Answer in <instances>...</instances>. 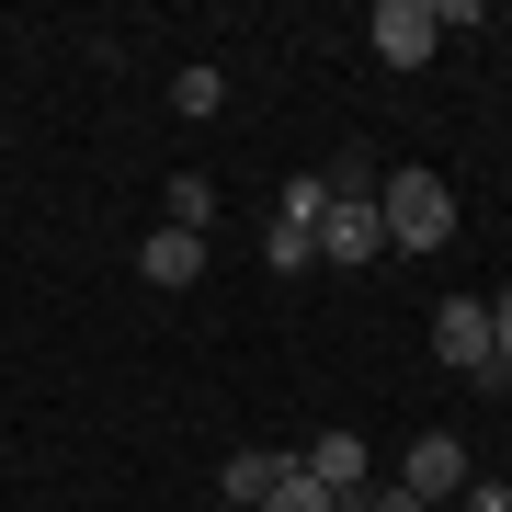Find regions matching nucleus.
<instances>
[{"label": "nucleus", "instance_id": "14", "mask_svg": "<svg viewBox=\"0 0 512 512\" xmlns=\"http://www.w3.org/2000/svg\"><path fill=\"white\" fill-rule=\"evenodd\" d=\"M342 512H433V501H410V490H399V478H365V490H353Z\"/></svg>", "mask_w": 512, "mask_h": 512}, {"label": "nucleus", "instance_id": "4", "mask_svg": "<svg viewBox=\"0 0 512 512\" xmlns=\"http://www.w3.org/2000/svg\"><path fill=\"white\" fill-rule=\"evenodd\" d=\"M399 490L433 501V512H456V490H467V444H456V433H421L410 456H399Z\"/></svg>", "mask_w": 512, "mask_h": 512}, {"label": "nucleus", "instance_id": "10", "mask_svg": "<svg viewBox=\"0 0 512 512\" xmlns=\"http://www.w3.org/2000/svg\"><path fill=\"white\" fill-rule=\"evenodd\" d=\"M319 217H330V183H319V171H296V183L274 194V228H308V239H319Z\"/></svg>", "mask_w": 512, "mask_h": 512}, {"label": "nucleus", "instance_id": "7", "mask_svg": "<svg viewBox=\"0 0 512 512\" xmlns=\"http://www.w3.org/2000/svg\"><path fill=\"white\" fill-rule=\"evenodd\" d=\"M296 467H308V478H319L330 501H353V490H365V478H376V467H365V433H319V444H308V456H296Z\"/></svg>", "mask_w": 512, "mask_h": 512}, {"label": "nucleus", "instance_id": "5", "mask_svg": "<svg viewBox=\"0 0 512 512\" xmlns=\"http://www.w3.org/2000/svg\"><path fill=\"white\" fill-rule=\"evenodd\" d=\"M376 251H387V217H376V205H330V217H319V262H330V274H365Z\"/></svg>", "mask_w": 512, "mask_h": 512}, {"label": "nucleus", "instance_id": "16", "mask_svg": "<svg viewBox=\"0 0 512 512\" xmlns=\"http://www.w3.org/2000/svg\"><path fill=\"white\" fill-rule=\"evenodd\" d=\"M490 353H501V376H512V285L490 296Z\"/></svg>", "mask_w": 512, "mask_h": 512}, {"label": "nucleus", "instance_id": "2", "mask_svg": "<svg viewBox=\"0 0 512 512\" xmlns=\"http://www.w3.org/2000/svg\"><path fill=\"white\" fill-rule=\"evenodd\" d=\"M433 353L456 376H501V353H490V296H444L433 308Z\"/></svg>", "mask_w": 512, "mask_h": 512}, {"label": "nucleus", "instance_id": "12", "mask_svg": "<svg viewBox=\"0 0 512 512\" xmlns=\"http://www.w3.org/2000/svg\"><path fill=\"white\" fill-rule=\"evenodd\" d=\"M319 183H330V205H376V160L342 148V160H319Z\"/></svg>", "mask_w": 512, "mask_h": 512}, {"label": "nucleus", "instance_id": "6", "mask_svg": "<svg viewBox=\"0 0 512 512\" xmlns=\"http://www.w3.org/2000/svg\"><path fill=\"white\" fill-rule=\"evenodd\" d=\"M137 274L160 285V296L205 285V239H194V228H148V239H137Z\"/></svg>", "mask_w": 512, "mask_h": 512}, {"label": "nucleus", "instance_id": "15", "mask_svg": "<svg viewBox=\"0 0 512 512\" xmlns=\"http://www.w3.org/2000/svg\"><path fill=\"white\" fill-rule=\"evenodd\" d=\"M262 251H274V274H308V262H319V239H308V228H274Z\"/></svg>", "mask_w": 512, "mask_h": 512}, {"label": "nucleus", "instance_id": "8", "mask_svg": "<svg viewBox=\"0 0 512 512\" xmlns=\"http://www.w3.org/2000/svg\"><path fill=\"white\" fill-rule=\"evenodd\" d=\"M274 467H285V456H262V444H239V456L217 467V501H228V512H262V490H274Z\"/></svg>", "mask_w": 512, "mask_h": 512}, {"label": "nucleus", "instance_id": "11", "mask_svg": "<svg viewBox=\"0 0 512 512\" xmlns=\"http://www.w3.org/2000/svg\"><path fill=\"white\" fill-rule=\"evenodd\" d=\"M262 512H342V501H330L319 478H308V467L285 456V467H274V490H262Z\"/></svg>", "mask_w": 512, "mask_h": 512}, {"label": "nucleus", "instance_id": "13", "mask_svg": "<svg viewBox=\"0 0 512 512\" xmlns=\"http://www.w3.org/2000/svg\"><path fill=\"white\" fill-rule=\"evenodd\" d=\"M205 217H217V183H205V171H183V183H171V228L205 239Z\"/></svg>", "mask_w": 512, "mask_h": 512}, {"label": "nucleus", "instance_id": "3", "mask_svg": "<svg viewBox=\"0 0 512 512\" xmlns=\"http://www.w3.org/2000/svg\"><path fill=\"white\" fill-rule=\"evenodd\" d=\"M365 46L387 57V69H421V57L444 46V23H433V0H376V12H365Z\"/></svg>", "mask_w": 512, "mask_h": 512}, {"label": "nucleus", "instance_id": "9", "mask_svg": "<svg viewBox=\"0 0 512 512\" xmlns=\"http://www.w3.org/2000/svg\"><path fill=\"white\" fill-rule=\"evenodd\" d=\"M217 103H228V69L183 57V69H171V114H217Z\"/></svg>", "mask_w": 512, "mask_h": 512}, {"label": "nucleus", "instance_id": "1", "mask_svg": "<svg viewBox=\"0 0 512 512\" xmlns=\"http://www.w3.org/2000/svg\"><path fill=\"white\" fill-rule=\"evenodd\" d=\"M376 217H387V251H444V239H456V183H444V171H387Z\"/></svg>", "mask_w": 512, "mask_h": 512}]
</instances>
